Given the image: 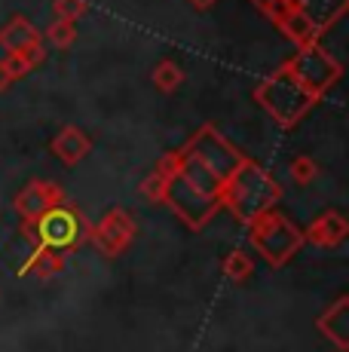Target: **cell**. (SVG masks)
<instances>
[{"instance_id": "obj_7", "label": "cell", "mask_w": 349, "mask_h": 352, "mask_svg": "<svg viewBox=\"0 0 349 352\" xmlns=\"http://www.w3.org/2000/svg\"><path fill=\"white\" fill-rule=\"evenodd\" d=\"M285 65L291 67V74L300 80V83L310 86L315 96H325V92L331 89L340 77H344V67H340V62L331 56V52L322 50L319 43L300 46L297 56L288 58Z\"/></svg>"}, {"instance_id": "obj_2", "label": "cell", "mask_w": 349, "mask_h": 352, "mask_svg": "<svg viewBox=\"0 0 349 352\" xmlns=\"http://www.w3.org/2000/svg\"><path fill=\"white\" fill-rule=\"evenodd\" d=\"M279 196H282V187L270 178V172H264L258 162L243 160L236 172L224 181L221 206H227L243 224H248V221H254L260 212L276 208Z\"/></svg>"}, {"instance_id": "obj_3", "label": "cell", "mask_w": 349, "mask_h": 352, "mask_svg": "<svg viewBox=\"0 0 349 352\" xmlns=\"http://www.w3.org/2000/svg\"><path fill=\"white\" fill-rule=\"evenodd\" d=\"M254 98L279 126H294L322 96H315L310 86H304L294 77L291 67L282 65L270 77L260 80L258 89H254Z\"/></svg>"}, {"instance_id": "obj_10", "label": "cell", "mask_w": 349, "mask_h": 352, "mask_svg": "<svg viewBox=\"0 0 349 352\" xmlns=\"http://www.w3.org/2000/svg\"><path fill=\"white\" fill-rule=\"evenodd\" d=\"M58 202H62V190H58L56 184H49V181H31V184L16 196V212L22 214L25 224H31L46 208L58 206Z\"/></svg>"}, {"instance_id": "obj_15", "label": "cell", "mask_w": 349, "mask_h": 352, "mask_svg": "<svg viewBox=\"0 0 349 352\" xmlns=\"http://www.w3.org/2000/svg\"><path fill=\"white\" fill-rule=\"evenodd\" d=\"M150 80H153V86H157L159 92H174L181 83H184V71H181L172 58H163V62L153 67Z\"/></svg>"}, {"instance_id": "obj_8", "label": "cell", "mask_w": 349, "mask_h": 352, "mask_svg": "<svg viewBox=\"0 0 349 352\" xmlns=\"http://www.w3.org/2000/svg\"><path fill=\"white\" fill-rule=\"evenodd\" d=\"M163 202H169L172 212L178 214V218H184L187 227H193V230H199L203 224H209L212 214L218 212V208H224L218 196L196 190L193 184L181 181L178 175L169 178V184H166V199Z\"/></svg>"}, {"instance_id": "obj_5", "label": "cell", "mask_w": 349, "mask_h": 352, "mask_svg": "<svg viewBox=\"0 0 349 352\" xmlns=\"http://www.w3.org/2000/svg\"><path fill=\"white\" fill-rule=\"evenodd\" d=\"M31 233H34L37 245L43 248H56V252H65V248H74L80 245V242L89 236V227H86V221L80 218L74 208L68 206H52L46 208L43 214H40L37 221H31Z\"/></svg>"}, {"instance_id": "obj_12", "label": "cell", "mask_w": 349, "mask_h": 352, "mask_svg": "<svg viewBox=\"0 0 349 352\" xmlns=\"http://www.w3.org/2000/svg\"><path fill=\"white\" fill-rule=\"evenodd\" d=\"M92 151V138L77 126H65L52 141V153L65 162V166H77L80 160H86V153Z\"/></svg>"}, {"instance_id": "obj_11", "label": "cell", "mask_w": 349, "mask_h": 352, "mask_svg": "<svg viewBox=\"0 0 349 352\" xmlns=\"http://www.w3.org/2000/svg\"><path fill=\"white\" fill-rule=\"evenodd\" d=\"M346 233H349L346 221L337 212H325L304 230V239H310L319 248H331V245H340L346 239Z\"/></svg>"}, {"instance_id": "obj_18", "label": "cell", "mask_w": 349, "mask_h": 352, "mask_svg": "<svg viewBox=\"0 0 349 352\" xmlns=\"http://www.w3.org/2000/svg\"><path fill=\"white\" fill-rule=\"evenodd\" d=\"M86 10H89L86 0H52V12H56V19H71V22H77Z\"/></svg>"}, {"instance_id": "obj_4", "label": "cell", "mask_w": 349, "mask_h": 352, "mask_svg": "<svg viewBox=\"0 0 349 352\" xmlns=\"http://www.w3.org/2000/svg\"><path fill=\"white\" fill-rule=\"evenodd\" d=\"M248 227H251L254 252L264 257L270 267H285V263L300 252V245L306 242L304 233H300L285 214H279L276 208L260 212L254 221H248Z\"/></svg>"}, {"instance_id": "obj_20", "label": "cell", "mask_w": 349, "mask_h": 352, "mask_svg": "<svg viewBox=\"0 0 349 352\" xmlns=\"http://www.w3.org/2000/svg\"><path fill=\"white\" fill-rule=\"evenodd\" d=\"M291 178L297 181V184H310L315 178V162L310 157H297L291 162Z\"/></svg>"}, {"instance_id": "obj_16", "label": "cell", "mask_w": 349, "mask_h": 352, "mask_svg": "<svg viewBox=\"0 0 349 352\" xmlns=\"http://www.w3.org/2000/svg\"><path fill=\"white\" fill-rule=\"evenodd\" d=\"M251 273H254V261H251V254H245V252H233V254L224 261V276H227L230 282H245V279H251Z\"/></svg>"}, {"instance_id": "obj_14", "label": "cell", "mask_w": 349, "mask_h": 352, "mask_svg": "<svg viewBox=\"0 0 349 352\" xmlns=\"http://www.w3.org/2000/svg\"><path fill=\"white\" fill-rule=\"evenodd\" d=\"M319 328H322V334L331 337L340 349L349 346V297H340V300L322 316Z\"/></svg>"}, {"instance_id": "obj_13", "label": "cell", "mask_w": 349, "mask_h": 352, "mask_svg": "<svg viewBox=\"0 0 349 352\" xmlns=\"http://www.w3.org/2000/svg\"><path fill=\"white\" fill-rule=\"evenodd\" d=\"M0 46H3L6 52H22V50H37V46H43V40H40V31L28 19L16 16L0 31Z\"/></svg>"}, {"instance_id": "obj_17", "label": "cell", "mask_w": 349, "mask_h": 352, "mask_svg": "<svg viewBox=\"0 0 349 352\" xmlns=\"http://www.w3.org/2000/svg\"><path fill=\"white\" fill-rule=\"evenodd\" d=\"M46 37H49V43L56 46V50H68L74 43V37H77V28H74L71 19H56V22L49 25V31H46Z\"/></svg>"}, {"instance_id": "obj_21", "label": "cell", "mask_w": 349, "mask_h": 352, "mask_svg": "<svg viewBox=\"0 0 349 352\" xmlns=\"http://www.w3.org/2000/svg\"><path fill=\"white\" fill-rule=\"evenodd\" d=\"M178 168H181V153H166L163 162H159V168H157V175H163V178L169 181L178 175Z\"/></svg>"}, {"instance_id": "obj_1", "label": "cell", "mask_w": 349, "mask_h": 352, "mask_svg": "<svg viewBox=\"0 0 349 352\" xmlns=\"http://www.w3.org/2000/svg\"><path fill=\"white\" fill-rule=\"evenodd\" d=\"M260 12L291 43H319L325 31L346 12L349 0H254Z\"/></svg>"}, {"instance_id": "obj_22", "label": "cell", "mask_w": 349, "mask_h": 352, "mask_svg": "<svg viewBox=\"0 0 349 352\" xmlns=\"http://www.w3.org/2000/svg\"><path fill=\"white\" fill-rule=\"evenodd\" d=\"M12 80H16V77L10 74V67H6V62H0V89H6V86H10Z\"/></svg>"}, {"instance_id": "obj_6", "label": "cell", "mask_w": 349, "mask_h": 352, "mask_svg": "<svg viewBox=\"0 0 349 352\" xmlns=\"http://www.w3.org/2000/svg\"><path fill=\"white\" fill-rule=\"evenodd\" d=\"M181 153H187V157H193L199 166H205L214 178H221V184H224V181L239 168V162L245 160L243 153H239L227 138H221L212 126L199 129V132L187 141V147Z\"/></svg>"}, {"instance_id": "obj_9", "label": "cell", "mask_w": 349, "mask_h": 352, "mask_svg": "<svg viewBox=\"0 0 349 352\" xmlns=\"http://www.w3.org/2000/svg\"><path fill=\"white\" fill-rule=\"evenodd\" d=\"M89 236L98 245V252H104V257H117L132 242V236H135V221H132L129 212H123V208H111V212L98 221V227L89 230Z\"/></svg>"}, {"instance_id": "obj_23", "label": "cell", "mask_w": 349, "mask_h": 352, "mask_svg": "<svg viewBox=\"0 0 349 352\" xmlns=\"http://www.w3.org/2000/svg\"><path fill=\"white\" fill-rule=\"evenodd\" d=\"M193 6H196V10H209V6L214 3V0H190Z\"/></svg>"}, {"instance_id": "obj_19", "label": "cell", "mask_w": 349, "mask_h": 352, "mask_svg": "<svg viewBox=\"0 0 349 352\" xmlns=\"http://www.w3.org/2000/svg\"><path fill=\"white\" fill-rule=\"evenodd\" d=\"M166 184H169V181H166L163 175H157V172H153L150 178H147L144 184H141V193H144V199L163 202V199H166Z\"/></svg>"}]
</instances>
